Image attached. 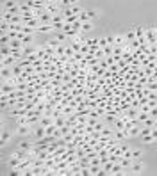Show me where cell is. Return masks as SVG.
Listing matches in <instances>:
<instances>
[{"instance_id":"cell-19","label":"cell","mask_w":157,"mask_h":176,"mask_svg":"<svg viewBox=\"0 0 157 176\" xmlns=\"http://www.w3.org/2000/svg\"><path fill=\"white\" fill-rule=\"evenodd\" d=\"M141 140H143V142H146V144H152V142H155L157 139L152 135V134H148V135H141Z\"/></svg>"},{"instance_id":"cell-33","label":"cell","mask_w":157,"mask_h":176,"mask_svg":"<svg viewBox=\"0 0 157 176\" xmlns=\"http://www.w3.org/2000/svg\"><path fill=\"white\" fill-rule=\"evenodd\" d=\"M155 128H157V117H155Z\"/></svg>"},{"instance_id":"cell-6","label":"cell","mask_w":157,"mask_h":176,"mask_svg":"<svg viewBox=\"0 0 157 176\" xmlns=\"http://www.w3.org/2000/svg\"><path fill=\"white\" fill-rule=\"evenodd\" d=\"M38 32H43V34H48V32H56V29H54V25L52 23H41L38 29Z\"/></svg>"},{"instance_id":"cell-7","label":"cell","mask_w":157,"mask_h":176,"mask_svg":"<svg viewBox=\"0 0 157 176\" xmlns=\"http://www.w3.org/2000/svg\"><path fill=\"white\" fill-rule=\"evenodd\" d=\"M18 39L23 43V45H30V43H34V36H32V34H23V32H20Z\"/></svg>"},{"instance_id":"cell-14","label":"cell","mask_w":157,"mask_h":176,"mask_svg":"<svg viewBox=\"0 0 157 176\" xmlns=\"http://www.w3.org/2000/svg\"><path fill=\"white\" fill-rule=\"evenodd\" d=\"M114 139H116V140H120V142H123V140L127 139L125 130H114Z\"/></svg>"},{"instance_id":"cell-1","label":"cell","mask_w":157,"mask_h":176,"mask_svg":"<svg viewBox=\"0 0 157 176\" xmlns=\"http://www.w3.org/2000/svg\"><path fill=\"white\" fill-rule=\"evenodd\" d=\"M2 9L9 11L11 14H21V11H20V4L16 2V0H5L4 5H2Z\"/></svg>"},{"instance_id":"cell-17","label":"cell","mask_w":157,"mask_h":176,"mask_svg":"<svg viewBox=\"0 0 157 176\" xmlns=\"http://www.w3.org/2000/svg\"><path fill=\"white\" fill-rule=\"evenodd\" d=\"M9 46H11V48H23L25 45H23L20 39H11V41H9Z\"/></svg>"},{"instance_id":"cell-5","label":"cell","mask_w":157,"mask_h":176,"mask_svg":"<svg viewBox=\"0 0 157 176\" xmlns=\"http://www.w3.org/2000/svg\"><path fill=\"white\" fill-rule=\"evenodd\" d=\"M46 135V126H43V125H38L36 128H34V137H36V140L41 139V137Z\"/></svg>"},{"instance_id":"cell-15","label":"cell","mask_w":157,"mask_h":176,"mask_svg":"<svg viewBox=\"0 0 157 176\" xmlns=\"http://www.w3.org/2000/svg\"><path fill=\"white\" fill-rule=\"evenodd\" d=\"M23 71H25V69H23V66H21V64H18V62L13 66V75H14V77H20Z\"/></svg>"},{"instance_id":"cell-13","label":"cell","mask_w":157,"mask_h":176,"mask_svg":"<svg viewBox=\"0 0 157 176\" xmlns=\"http://www.w3.org/2000/svg\"><path fill=\"white\" fill-rule=\"evenodd\" d=\"M54 38L57 39V41L61 43V45H62V43H64L66 39H70L68 36H66V34H64V32H62V30H59V32H54Z\"/></svg>"},{"instance_id":"cell-31","label":"cell","mask_w":157,"mask_h":176,"mask_svg":"<svg viewBox=\"0 0 157 176\" xmlns=\"http://www.w3.org/2000/svg\"><path fill=\"white\" fill-rule=\"evenodd\" d=\"M59 2H61V0H48V4H59ZM59 5H61V4H59Z\"/></svg>"},{"instance_id":"cell-11","label":"cell","mask_w":157,"mask_h":176,"mask_svg":"<svg viewBox=\"0 0 157 176\" xmlns=\"http://www.w3.org/2000/svg\"><path fill=\"white\" fill-rule=\"evenodd\" d=\"M39 21H41V23H52V14L46 13V11H43V13L39 14Z\"/></svg>"},{"instance_id":"cell-12","label":"cell","mask_w":157,"mask_h":176,"mask_svg":"<svg viewBox=\"0 0 157 176\" xmlns=\"http://www.w3.org/2000/svg\"><path fill=\"white\" fill-rule=\"evenodd\" d=\"M9 139H11V134H9V132L2 126V140H0V144H2V146H5V144L9 142Z\"/></svg>"},{"instance_id":"cell-26","label":"cell","mask_w":157,"mask_h":176,"mask_svg":"<svg viewBox=\"0 0 157 176\" xmlns=\"http://www.w3.org/2000/svg\"><path fill=\"white\" fill-rule=\"evenodd\" d=\"M107 45H109L107 38H100V39H98V48H105Z\"/></svg>"},{"instance_id":"cell-28","label":"cell","mask_w":157,"mask_h":176,"mask_svg":"<svg viewBox=\"0 0 157 176\" xmlns=\"http://www.w3.org/2000/svg\"><path fill=\"white\" fill-rule=\"evenodd\" d=\"M88 16H89V20L93 21L95 18H98V13H97V11H88Z\"/></svg>"},{"instance_id":"cell-3","label":"cell","mask_w":157,"mask_h":176,"mask_svg":"<svg viewBox=\"0 0 157 176\" xmlns=\"http://www.w3.org/2000/svg\"><path fill=\"white\" fill-rule=\"evenodd\" d=\"M0 62H2V66H7V68H13L18 60L13 57V55H7V57H0Z\"/></svg>"},{"instance_id":"cell-23","label":"cell","mask_w":157,"mask_h":176,"mask_svg":"<svg viewBox=\"0 0 157 176\" xmlns=\"http://www.w3.org/2000/svg\"><path fill=\"white\" fill-rule=\"evenodd\" d=\"M78 16V21H82V23H86V21H91L89 20V16H88V11H82L80 14H77Z\"/></svg>"},{"instance_id":"cell-4","label":"cell","mask_w":157,"mask_h":176,"mask_svg":"<svg viewBox=\"0 0 157 176\" xmlns=\"http://www.w3.org/2000/svg\"><path fill=\"white\" fill-rule=\"evenodd\" d=\"M21 50H23V55H25V57H29V55H36V54H38V48L32 46V45H25Z\"/></svg>"},{"instance_id":"cell-30","label":"cell","mask_w":157,"mask_h":176,"mask_svg":"<svg viewBox=\"0 0 157 176\" xmlns=\"http://www.w3.org/2000/svg\"><path fill=\"white\" fill-rule=\"evenodd\" d=\"M148 107H150V109L157 107V100H150V98H148Z\"/></svg>"},{"instance_id":"cell-20","label":"cell","mask_w":157,"mask_h":176,"mask_svg":"<svg viewBox=\"0 0 157 176\" xmlns=\"http://www.w3.org/2000/svg\"><path fill=\"white\" fill-rule=\"evenodd\" d=\"M64 125H66V116H59V117H56V126H57V128L64 126Z\"/></svg>"},{"instance_id":"cell-18","label":"cell","mask_w":157,"mask_h":176,"mask_svg":"<svg viewBox=\"0 0 157 176\" xmlns=\"http://www.w3.org/2000/svg\"><path fill=\"white\" fill-rule=\"evenodd\" d=\"M18 148L20 150H25V151H30V150H32V144L27 142V140H21V142L18 144Z\"/></svg>"},{"instance_id":"cell-16","label":"cell","mask_w":157,"mask_h":176,"mask_svg":"<svg viewBox=\"0 0 157 176\" xmlns=\"http://www.w3.org/2000/svg\"><path fill=\"white\" fill-rule=\"evenodd\" d=\"M125 39H127V43H132V41H136V30H134V29H130V30H129V32H127V34H125Z\"/></svg>"},{"instance_id":"cell-2","label":"cell","mask_w":157,"mask_h":176,"mask_svg":"<svg viewBox=\"0 0 157 176\" xmlns=\"http://www.w3.org/2000/svg\"><path fill=\"white\" fill-rule=\"evenodd\" d=\"M16 134L21 135V137H25V135H29V134H34V130H32V126H30V125H18Z\"/></svg>"},{"instance_id":"cell-27","label":"cell","mask_w":157,"mask_h":176,"mask_svg":"<svg viewBox=\"0 0 157 176\" xmlns=\"http://www.w3.org/2000/svg\"><path fill=\"white\" fill-rule=\"evenodd\" d=\"M70 11H72V14H80V13H82V9L78 7V4H77V5H72V7H70Z\"/></svg>"},{"instance_id":"cell-25","label":"cell","mask_w":157,"mask_h":176,"mask_svg":"<svg viewBox=\"0 0 157 176\" xmlns=\"http://www.w3.org/2000/svg\"><path fill=\"white\" fill-rule=\"evenodd\" d=\"M57 132V126H56V123L54 125H50V126H46V135H54Z\"/></svg>"},{"instance_id":"cell-21","label":"cell","mask_w":157,"mask_h":176,"mask_svg":"<svg viewBox=\"0 0 157 176\" xmlns=\"http://www.w3.org/2000/svg\"><path fill=\"white\" fill-rule=\"evenodd\" d=\"M21 32H23V34H34V32H36V29H34V27H29V25H25V23H23Z\"/></svg>"},{"instance_id":"cell-9","label":"cell","mask_w":157,"mask_h":176,"mask_svg":"<svg viewBox=\"0 0 157 176\" xmlns=\"http://www.w3.org/2000/svg\"><path fill=\"white\" fill-rule=\"evenodd\" d=\"M143 167H145V164H143L141 160H134V162H132L130 171H132V173H141V171H143Z\"/></svg>"},{"instance_id":"cell-8","label":"cell","mask_w":157,"mask_h":176,"mask_svg":"<svg viewBox=\"0 0 157 176\" xmlns=\"http://www.w3.org/2000/svg\"><path fill=\"white\" fill-rule=\"evenodd\" d=\"M132 162H134V160L129 158V156H121V158H120V164H121L123 169H130V167H132Z\"/></svg>"},{"instance_id":"cell-32","label":"cell","mask_w":157,"mask_h":176,"mask_svg":"<svg viewBox=\"0 0 157 176\" xmlns=\"http://www.w3.org/2000/svg\"><path fill=\"white\" fill-rule=\"evenodd\" d=\"M152 135H154V137L157 139V128H154V130H152Z\"/></svg>"},{"instance_id":"cell-22","label":"cell","mask_w":157,"mask_h":176,"mask_svg":"<svg viewBox=\"0 0 157 176\" xmlns=\"http://www.w3.org/2000/svg\"><path fill=\"white\" fill-rule=\"evenodd\" d=\"M141 156H143L141 150H132V153H130V158L132 160H141Z\"/></svg>"},{"instance_id":"cell-29","label":"cell","mask_w":157,"mask_h":176,"mask_svg":"<svg viewBox=\"0 0 157 176\" xmlns=\"http://www.w3.org/2000/svg\"><path fill=\"white\" fill-rule=\"evenodd\" d=\"M148 114H150V117H154V119H155V117H157V107L150 109V112H148Z\"/></svg>"},{"instance_id":"cell-24","label":"cell","mask_w":157,"mask_h":176,"mask_svg":"<svg viewBox=\"0 0 157 176\" xmlns=\"http://www.w3.org/2000/svg\"><path fill=\"white\" fill-rule=\"evenodd\" d=\"M89 30H93V23H91V21L82 23V34H84V32H89Z\"/></svg>"},{"instance_id":"cell-10","label":"cell","mask_w":157,"mask_h":176,"mask_svg":"<svg viewBox=\"0 0 157 176\" xmlns=\"http://www.w3.org/2000/svg\"><path fill=\"white\" fill-rule=\"evenodd\" d=\"M11 77H13V68L2 66V80H9Z\"/></svg>"}]
</instances>
